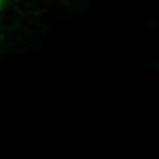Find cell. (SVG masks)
<instances>
[{
    "label": "cell",
    "instance_id": "cell-1",
    "mask_svg": "<svg viewBox=\"0 0 159 159\" xmlns=\"http://www.w3.org/2000/svg\"><path fill=\"white\" fill-rule=\"evenodd\" d=\"M46 13H49V7H44V9H30V15H33V16H42V15H46Z\"/></svg>",
    "mask_w": 159,
    "mask_h": 159
},
{
    "label": "cell",
    "instance_id": "cell-2",
    "mask_svg": "<svg viewBox=\"0 0 159 159\" xmlns=\"http://www.w3.org/2000/svg\"><path fill=\"white\" fill-rule=\"evenodd\" d=\"M57 20H59V22H71V15L59 11V13H57Z\"/></svg>",
    "mask_w": 159,
    "mask_h": 159
},
{
    "label": "cell",
    "instance_id": "cell-3",
    "mask_svg": "<svg viewBox=\"0 0 159 159\" xmlns=\"http://www.w3.org/2000/svg\"><path fill=\"white\" fill-rule=\"evenodd\" d=\"M51 33H53V28H51V26H44V28H40V30H39V35H42V37H49V35H51Z\"/></svg>",
    "mask_w": 159,
    "mask_h": 159
},
{
    "label": "cell",
    "instance_id": "cell-4",
    "mask_svg": "<svg viewBox=\"0 0 159 159\" xmlns=\"http://www.w3.org/2000/svg\"><path fill=\"white\" fill-rule=\"evenodd\" d=\"M13 51H15L16 55H28V49H26V46H24V44H18Z\"/></svg>",
    "mask_w": 159,
    "mask_h": 159
},
{
    "label": "cell",
    "instance_id": "cell-5",
    "mask_svg": "<svg viewBox=\"0 0 159 159\" xmlns=\"http://www.w3.org/2000/svg\"><path fill=\"white\" fill-rule=\"evenodd\" d=\"M20 4H22V6H20V7H22V9H24V11H30V9H31V2H30V0H22V2H20Z\"/></svg>",
    "mask_w": 159,
    "mask_h": 159
},
{
    "label": "cell",
    "instance_id": "cell-6",
    "mask_svg": "<svg viewBox=\"0 0 159 159\" xmlns=\"http://www.w3.org/2000/svg\"><path fill=\"white\" fill-rule=\"evenodd\" d=\"M7 62H9V59H7L6 55H0V68H4V66H7Z\"/></svg>",
    "mask_w": 159,
    "mask_h": 159
},
{
    "label": "cell",
    "instance_id": "cell-7",
    "mask_svg": "<svg viewBox=\"0 0 159 159\" xmlns=\"http://www.w3.org/2000/svg\"><path fill=\"white\" fill-rule=\"evenodd\" d=\"M146 26H148V28H156V26H157V20H156V18H148V20H146Z\"/></svg>",
    "mask_w": 159,
    "mask_h": 159
},
{
    "label": "cell",
    "instance_id": "cell-8",
    "mask_svg": "<svg viewBox=\"0 0 159 159\" xmlns=\"http://www.w3.org/2000/svg\"><path fill=\"white\" fill-rule=\"evenodd\" d=\"M59 6H62V7H70V6H71V0H59Z\"/></svg>",
    "mask_w": 159,
    "mask_h": 159
},
{
    "label": "cell",
    "instance_id": "cell-9",
    "mask_svg": "<svg viewBox=\"0 0 159 159\" xmlns=\"http://www.w3.org/2000/svg\"><path fill=\"white\" fill-rule=\"evenodd\" d=\"M92 2H93V0H86V6H84V9H86L88 13H90V9L93 7V6H92Z\"/></svg>",
    "mask_w": 159,
    "mask_h": 159
},
{
    "label": "cell",
    "instance_id": "cell-10",
    "mask_svg": "<svg viewBox=\"0 0 159 159\" xmlns=\"http://www.w3.org/2000/svg\"><path fill=\"white\" fill-rule=\"evenodd\" d=\"M42 2H44V4H46V7H51V6H53V4H55V0H42Z\"/></svg>",
    "mask_w": 159,
    "mask_h": 159
},
{
    "label": "cell",
    "instance_id": "cell-11",
    "mask_svg": "<svg viewBox=\"0 0 159 159\" xmlns=\"http://www.w3.org/2000/svg\"><path fill=\"white\" fill-rule=\"evenodd\" d=\"M16 42H18V44H24V37H22V35H16Z\"/></svg>",
    "mask_w": 159,
    "mask_h": 159
},
{
    "label": "cell",
    "instance_id": "cell-12",
    "mask_svg": "<svg viewBox=\"0 0 159 159\" xmlns=\"http://www.w3.org/2000/svg\"><path fill=\"white\" fill-rule=\"evenodd\" d=\"M150 68H154V70H157V68H159V62H157V61H156V62H152V64H150Z\"/></svg>",
    "mask_w": 159,
    "mask_h": 159
},
{
    "label": "cell",
    "instance_id": "cell-13",
    "mask_svg": "<svg viewBox=\"0 0 159 159\" xmlns=\"http://www.w3.org/2000/svg\"><path fill=\"white\" fill-rule=\"evenodd\" d=\"M0 42H6V33H0Z\"/></svg>",
    "mask_w": 159,
    "mask_h": 159
}]
</instances>
